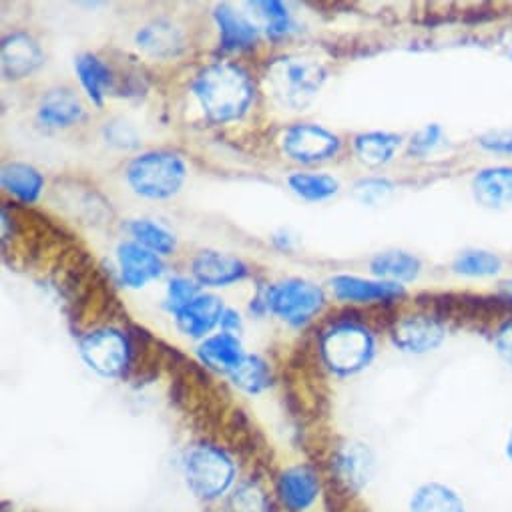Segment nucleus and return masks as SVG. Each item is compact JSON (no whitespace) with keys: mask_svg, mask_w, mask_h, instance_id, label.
Returning <instances> with one entry per match:
<instances>
[{"mask_svg":"<svg viewBox=\"0 0 512 512\" xmlns=\"http://www.w3.org/2000/svg\"><path fill=\"white\" fill-rule=\"evenodd\" d=\"M326 77L324 65L306 57H284L268 69V83L274 97L290 109L310 105L324 87Z\"/></svg>","mask_w":512,"mask_h":512,"instance_id":"3","label":"nucleus"},{"mask_svg":"<svg viewBox=\"0 0 512 512\" xmlns=\"http://www.w3.org/2000/svg\"><path fill=\"white\" fill-rule=\"evenodd\" d=\"M191 274L201 286L221 288L247 278L249 270L241 260L233 258L229 253L203 249L191 262Z\"/></svg>","mask_w":512,"mask_h":512,"instance_id":"11","label":"nucleus"},{"mask_svg":"<svg viewBox=\"0 0 512 512\" xmlns=\"http://www.w3.org/2000/svg\"><path fill=\"white\" fill-rule=\"evenodd\" d=\"M374 348V336L356 322H338L320 340L324 364L342 378L362 372L372 362Z\"/></svg>","mask_w":512,"mask_h":512,"instance_id":"4","label":"nucleus"},{"mask_svg":"<svg viewBox=\"0 0 512 512\" xmlns=\"http://www.w3.org/2000/svg\"><path fill=\"white\" fill-rule=\"evenodd\" d=\"M221 328H223V332H227V334L239 332V330H241L239 314H235L233 310H225L223 316H221Z\"/></svg>","mask_w":512,"mask_h":512,"instance_id":"37","label":"nucleus"},{"mask_svg":"<svg viewBox=\"0 0 512 512\" xmlns=\"http://www.w3.org/2000/svg\"><path fill=\"white\" fill-rule=\"evenodd\" d=\"M480 145L494 153H512V131H490L480 137Z\"/></svg>","mask_w":512,"mask_h":512,"instance_id":"35","label":"nucleus"},{"mask_svg":"<svg viewBox=\"0 0 512 512\" xmlns=\"http://www.w3.org/2000/svg\"><path fill=\"white\" fill-rule=\"evenodd\" d=\"M324 300V292L316 284L306 280H286L268 288L264 306L280 320L292 326H302L322 310Z\"/></svg>","mask_w":512,"mask_h":512,"instance_id":"6","label":"nucleus"},{"mask_svg":"<svg viewBox=\"0 0 512 512\" xmlns=\"http://www.w3.org/2000/svg\"><path fill=\"white\" fill-rule=\"evenodd\" d=\"M223 302L211 294H199L189 306L175 314L177 328L191 338H203L217 324H221Z\"/></svg>","mask_w":512,"mask_h":512,"instance_id":"15","label":"nucleus"},{"mask_svg":"<svg viewBox=\"0 0 512 512\" xmlns=\"http://www.w3.org/2000/svg\"><path fill=\"white\" fill-rule=\"evenodd\" d=\"M185 161L171 151H149L135 157L127 167L131 189L147 199L173 197L185 183Z\"/></svg>","mask_w":512,"mask_h":512,"instance_id":"5","label":"nucleus"},{"mask_svg":"<svg viewBox=\"0 0 512 512\" xmlns=\"http://www.w3.org/2000/svg\"><path fill=\"white\" fill-rule=\"evenodd\" d=\"M193 95L209 121L229 123L249 109L253 85L241 67L233 63H213L197 73Z\"/></svg>","mask_w":512,"mask_h":512,"instance_id":"1","label":"nucleus"},{"mask_svg":"<svg viewBox=\"0 0 512 512\" xmlns=\"http://www.w3.org/2000/svg\"><path fill=\"white\" fill-rule=\"evenodd\" d=\"M135 41H137L139 49H143L151 57H159V59L177 57L185 47L183 33L167 21H155V23L143 27L137 33Z\"/></svg>","mask_w":512,"mask_h":512,"instance_id":"20","label":"nucleus"},{"mask_svg":"<svg viewBox=\"0 0 512 512\" xmlns=\"http://www.w3.org/2000/svg\"><path fill=\"white\" fill-rule=\"evenodd\" d=\"M442 324L432 316H410L394 326V344L410 354H426L436 350L444 340Z\"/></svg>","mask_w":512,"mask_h":512,"instance_id":"13","label":"nucleus"},{"mask_svg":"<svg viewBox=\"0 0 512 512\" xmlns=\"http://www.w3.org/2000/svg\"><path fill=\"white\" fill-rule=\"evenodd\" d=\"M183 476L193 496L211 502L231 490L235 464L223 448L215 444H195L185 452Z\"/></svg>","mask_w":512,"mask_h":512,"instance_id":"2","label":"nucleus"},{"mask_svg":"<svg viewBox=\"0 0 512 512\" xmlns=\"http://www.w3.org/2000/svg\"><path fill=\"white\" fill-rule=\"evenodd\" d=\"M474 197L480 205L498 209L512 203V169L496 167L480 171L472 181Z\"/></svg>","mask_w":512,"mask_h":512,"instance_id":"21","label":"nucleus"},{"mask_svg":"<svg viewBox=\"0 0 512 512\" xmlns=\"http://www.w3.org/2000/svg\"><path fill=\"white\" fill-rule=\"evenodd\" d=\"M394 185L388 179H380V177H370V179H362L354 185L352 193L354 197L364 203V205H378L380 201H384L390 193H392Z\"/></svg>","mask_w":512,"mask_h":512,"instance_id":"33","label":"nucleus"},{"mask_svg":"<svg viewBox=\"0 0 512 512\" xmlns=\"http://www.w3.org/2000/svg\"><path fill=\"white\" fill-rule=\"evenodd\" d=\"M270 498L253 482L239 484L227 498V512H270Z\"/></svg>","mask_w":512,"mask_h":512,"instance_id":"30","label":"nucleus"},{"mask_svg":"<svg viewBox=\"0 0 512 512\" xmlns=\"http://www.w3.org/2000/svg\"><path fill=\"white\" fill-rule=\"evenodd\" d=\"M79 354L95 374L103 378H119L131 364L133 348L123 332L101 328L81 340Z\"/></svg>","mask_w":512,"mask_h":512,"instance_id":"7","label":"nucleus"},{"mask_svg":"<svg viewBox=\"0 0 512 512\" xmlns=\"http://www.w3.org/2000/svg\"><path fill=\"white\" fill-rule=\"evenodd\" d=\"M197 356L199 360L215 370V372H221V374H231L237 370V366L243 362V358L247 356L243 352V346L241 342L237 340L235 334H217V336H211L207 338L199 350H197Z\"/></svg>","mask_w":512,"mask_h":512,"instance_id":"19","label":"nucleus"},{"mask_svg":"<svg viewBox=\"0 0 512 512\" xmlns=\"http://www.w3.org/2000/svg\"><path fill=\"white\" fill-rule=\"evenodd\" d=\"M500 260L494 253L488 251H464L454 262V272L470 278H484L494 276L500 270Z\"/></svg>","mask_w":512,"mask_h":512,"instance_id":"31","label":"nucleus"},{"mask_svg":"<svg viewBox=\"0 0 512 512\" xmlns=\"http://www.w3.org/2000/svg\"><path fill=\"white\" fill-rule=\"evenodd\" d=\"M288 185L306 201H324L340 191V181L324 173H292Z\"/></svg>","mask_w":512,"mask_h":512,"instance_id":"27","label":"nucleus"},{"mask_svg":"<svg viewBox=\"0 0 512 512\" xmlns=\"http://www.w3.org/2000/svg\"><path fill=\"white\" fill-rule=\"evenodd\" d=\"M229 378L239 390L247 394H262L272 386V370L260 356H245L237 370L229 374Z\"/></svg>","mask_w":512,"mask_h":512,"instance_id":"26","label":"nucleus"},{"mask_svg":"<svg viewBox=\"0 0 512 512\" xmlns=\"http://www.w3.org/2000/svg\"><path fill=\"white\" fill-rule=\"evenodd\" d=\"M370 270L376 278L392 284L412 282L418 278L420 260L406 251H386V253H378L370 262Z\"/></svg>","mask_w":512,"mask_h":512,"instance_id":"24","label":"nucleus"},{"mask_svg":"<svg viewBox=\"0 0 512 512\" xmlns=\"http://www.w3.org/2000/svg\"><path fill=\"white\" fill-rule=\"evenodd\" d=\"M0 57H3V75L7 79H25L45 61L39 43L27 33H11L5 37Z\"/></svg>","mask_w":512,"mask_h":512,"instance_id":"14","label":"nucleus"},{"mask_svg":"<svg viewBox=\"0 0 512 512\" xmlns=\"http://www.w3.org/2000/svg\"><path fill=\"white\" fill-rule=\"evenodd\" d=\"M276 492L288 512H308L322 494V482L312 466L296 464L280 474Z\"/></svg>","mask_w":512,"mask_h":512,"instance_id":"9","label":"nucleus"},{"mask_svg":"<svg viewBox=\"0 0 512 512\" xmlns=\"http://www.w3.org/2000/svg\"><path fill=\"white\" fill-rule=\"evenodd\" d=\"M129 231L139 245L147 247L157 255H169L175 249L173 233H169L165 227L149 219H133L129 223Z\"/></svg>","mask_w":512,"mask_h":512,"instance_id":"28","label":"nucleus"},{"mask_svg":"<svg viewBox=\"0 0 512 512\" xmlns=\"http://www.w3.org/2000/svg\"><path fill=\"white\" fill-rule=\"evenodd\" d=\"M117 260L121 268V280L129 288H143L149 282L163 276V262L159 255L139 245L137 241H125L117 249Z\"/></svg>","mask_w":512,"mask_h":512,"instance_id":"12","label":"nucleus"},{"mask_svg":"<svg viewBox=\"0 0 512 512\" xmlns=\"http://www.w3.org/2000/svg\"><path fill=\"white\" fill-rule=\"evenodd\" d=\"M398 147H400V137L392 135V133L374 131V133L358 135L354 139L356 155L360 157L362 163L372 165V167L388 163L394 157Z\"/></svg>","mask_w":512,"mask_h":512,"instance_id":"25","label":"nucleus"},{"mask_svg":"<svg viewBox=\"0 0 512 512\" xmlns=\"http://www.w3.org/2000/svg\"><path fill=\"white\" fill-rule=\"evenodd\" d=\"M440 137H442V129L438 125H426L424 129H420L412 141H410V153L412 155H426L430 153L438 143H440Z\"/></svg>","mask_w":512,"mask_h":512,"instance_id":"34","label":"nucleus"},{"mask_svg":"<svg viewBox=\"0 0 512 512\" xmlns=\"http://www.w3.org/2000/svg\"><path fill=\"white\" fill-rule=\"evenodd\" d=\"M500 300L508 306H512V282L500 284Z\"/></svg>","mask_w":512,"mask_h":512,"instance_id":"38","label":"nucleus"},{"mask_svg":"<svg viewBox=\"0 0 512 512\" xmlns=\"http://www.w3.org/2000/svg\"><path fill=\"white\" fill-rule=\"evenodd\" d=\"M0 177H3V187L27 205L35 203L45 187L41 171L27 163H7Z\"/></svg>","mask_w":512,"mask_h":512,"instance_id":"22","label":"nucleus"},{"mask_svg":"<svg viewBox=\"0 0 512 512\" xmlns=\"http://www.w3.org/2000/svg\"><path fill=\"white\" fill-rule=\"evenodd\" d=\"M282 149L290 159L312 165L334 157L340 151V137L320 125L298 123L286 129Z\"/></svg>","mask_w":512,"mask_h":512,"instance_id":"8","label":"nucleus"},{"mask_svg":"<svg viewBox=\"0 0 512 512\" xmlns=\"http://www.w3.org/2000/svg\"><path fill=\"white\" fill-rule=\"evenodd\" d=\"M496 350L506 364L512 366V322H506L496 336Z\"/></svg>","mask_w":512,"mask_h":512,"instance_id":"36","label":"nucleus"},{"mask_svg":"<svg viewBox=\"0 0 512 512\" xmlns=\"http://www.w3.org/2000/svg\"><path fill=\"white\" fill-rule=\"evenodd\" d=\"M199 296V286L187 278H175L167 288V304L165 308L175 316L185 306H189Z\"/></svg>","mask_w":512,"mask_h":512,"instance_id":"32","label":"nucleus"},{"mask_svg":"<svg viewBox=\"0 0 512 512\" xmlns=\"http://www.w3.org/2000/svg\"><path fill=\"white\" fill-rule=\"evenodd\" d=\"M213 19L219 27L221 49L229 53H237V51H247L258 43V37H260L258 27L243 15L235 13L231 7L219 5L213 13Z\"/></svg>","mask_w":512,"mask_h":512,"instance_id":"17","label":"nucleus"},{"mask_svg":"<svg viewBox=\"0 0 512 512\" xmlns=\"http://www.w3.org/2000/svg\"><path fill=\"white\" fill-rule=\"evenodd\" d=\"M332 290L344 302H390L404 296V288L392 282H372L356 276H336Z\"/></svg>","mask_w":512,"mask_h":512,"instance_id":"16","label":"nucleus"},{"mask_svg":"<svg viewBox=\"0 0 512 512\" xmlns=\"http://www.w3.org/2000/svg\"><path fill=\"white\" fill-rule=\"evenodd\" d=\"M245 7L251 11V17L258 19V23L270 37H282L292 27L288 9L278 3V0H264V3L262 0H255V3H247Z\"/></svg>","mask_w":512,"mask_h":512,"instance_id":"29","label":"nucleus"},{"mask_svg":"<svg viewBox=\"0 0 512 512\" xmlns=\"http://www.w3.org/2000/svg\"><path fill=\"white\" fill-rule=\"evenodd\" d=\"M75 69L87 97L93 105L101 109L105 105V95L113 85V75L109 67L95 55H81L75 61Z\"/></svg>","mask_w":512,"mask_h":512,"instance_id":"23","label":"nucleus"},{"mask_svg":"<svg viewBox=\"0 0 512 512\" xmlns=\"http://www.w3.org/2000/svg\"><path fill=\"white\" fill-rule=\"evenodd\" d=\"M85 117L83 103L69 89L49 91L39 105V121L47 127L65 129L77 125Z\"/></svg>","mask_w":512,"mask_h":512,"instance_id":"18","label":"nucleus"},{"mask_svg":"<svg viewBox=\"0 0 512 512\" xmlns=\"http://www.w3.org/2000/svg\"><path fill=\"white\" fill-rule=\"evenodd\" d=\"M338 480L352 492H360L376 478V456L370 446L362 442H348L338 448L332 460Z\"/></svg>","mask_w":512,"mask_h":512,"instance_id":"10","label":"nucleus"}]
</instances>
